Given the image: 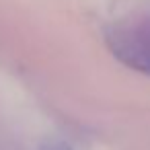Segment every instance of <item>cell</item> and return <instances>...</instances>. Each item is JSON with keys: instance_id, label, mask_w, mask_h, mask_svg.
<instances>
[{"instance_id": "cell-2", "label": "cell", "mask_w": 150, "mask_h": 150, "mask_svg": "<svg viewBox=\"0 0 150 150\" xmlns=\"http://www.w3.org/2000/svg\"><path fill=\"white\" fill-rule=\"evenodd\" d=\"M39 150H72L64 140H58V138H50V140H45L43 144H41V148Z\"/></svg>"}, {"instance_id": "cell-1", "label": "cell", "mask_w": 150, "mask_h": 150, "mask_svg": "<svg viewBox=\"0 0 150 150\" xmlns=\"http://www.w3.org/2000/svg\"><path fill=\"white\" fill-rule=\"evenodd\" d=\"M105 43L123 66L150 76V19H125L111 25Z\"/></svg>"}]
</instances>
